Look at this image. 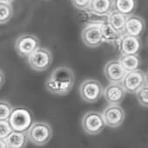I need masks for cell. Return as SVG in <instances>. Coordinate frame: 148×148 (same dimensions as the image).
<instances>
[{"label": "cell", "mask_w": 148, "mask_h": 148, "mask_svg": "<svg viewBox=\"0 0 148 148\" xmlns=\"http://www.w3.org/2000/svg\"><path fill=\"white\" fill-rule=\"evenodd\" d=\"M75 75L73 71L66 66H59L52 71L45 81V88L51 94L64 96L74 86Z\"/></svg>", "instance_id": "obj_1"}, {"label": "cell", "mask_w": 148, "mask_h": 148, "mask_svg": "<svg viewBox=\"0 0 148 148\" xmlns=\"http://www.w3.org/2000/svg\"><path fill=\"white\" fill-rule=\"evenodd\" d=\"M32 112L24 106H18L13 108V111L9 118V122L14 131L27 132V131L33 125Z\"/></svg>", "instance_id": "obj_2"}, {"label": "cell", "mask_w": 148, "mask_h": 148, "mask_svg": "<svg viewBox=\"0 0 148 148\" xmlns=\"http://www.w3.org/2000/svg\"><path fill=\"white\" fill-rule=\"evenodd\" d=\"M52 129L51 125L43 121L34 122L31 128L27 131L29 141L38 146L46 145L52 138Z\"/></svg>", "instance_id": "obj_3"}, {"label": "cell", "mask_w": 148, "mask_h": 148, "mask_svg": "<svg viewBox=\"0 0 148 148\" xmlns=\"http://www.w3.org/2000/svg\"><path fill=\"white\" fill-rule=\"evenodd\" d=\"M51 52L44 47H38L28 58L27 61L30 67L36 71H45L52 64Z\"/></svg>", "instance_id": "obj_4"}, {"label": "cell", "mask_w": 148, "mask_h": 148, "mask_svg": "<svg viewBox=\"0 0 148 148\" xmlns=\"http://www.w3.org/2000/svg\"><path fill=\"white\" fill-rule=\"evenodd\" d=\"M79 93L84 101L87 103H95L104 96V89L99 81L88 79L80 85Z\"/></svg>", "instance_id": "obj_5"}, {"label": "cell", "mask_w": 148, "mask_h": 148, "mask_svg": "<svg viewBox=\"0 0 148 148\" xmlns=\"http://www.w3.org/2000/svg\"><path fill=\"white\" fill-rule=\"evenodd\" d=\"M81 125L85 132L89 135L99 134L106 125L102 113L96 111H89L82 118Z\"/></svg>", "instance_id": "obj_6"}, {"label": "cell", "mask_w": 148, "mask_h": 148, "mask_svg": "<svg viewBox=\"0 0 148 148\" xmlns=\"http://www.w3.org/2000/svg\"><path fill=\"white\" fill-rule=\"evenodd\" d=\"M121 84L125 89L126 92L136 94L145 86L147 85V77L145 73L139 69L127 71Z\"/></svg>", "instance_id": "obj_7"}, {"label": "cell", "mask_w": 148, "mask_h": 148, "mask_svg": "<svg viewBox=\"0 0 148 148\" xmlns=\"http://www.w3.org/2000/svg\"><path fill=\"white\" fill-rule=\"evenodd\" d=\"M82 40L87 47L96 48L100 46L104 42L102 33V24L89 23L82 31Z\"/></svg>", "instance_id": "obj_8"}, {"label": "cell", "mask_w": 148, "mask_h": 148, "mask_svg": "<svg viewBox=\"0 0 148 148\" xmlns=\"http://www.w3.org/2000/svg\"><path fill=\"white\" fill-rule=\"evenodd\" d=\"M38 47V38L32 34H23L19 36L15 42V50L22 58H28Z\"/></svg>", "instance_id": "obj_9"}, {"label": "cell", "mask_w": 148, "mask_h": 148, "mask_svg": "<svg viewBox=\"0 0 148 148\" xmlns=\"http://www.w3.org/2000/svg\"><path fill=\"white\" fill-rule=\"evenodd\" d=\"M102 116L107 126L111 128H117L123 124L125 113L119 105H109L102 112Z\"/></svg>", "instance_id": "obj_10"}, {"label": "cell", "mask_w": 148, "mask_h": 148, "mask_svg": "<svg viewBox=\"0 0 148 148\" xmlns=\"http://www.w3.org/2000/svg\"><path fill=\"white\" fill-rule=\"evenodd\" d=\"M126 72L119 60H110L104 66L105 77L110 83H122Z\"/></svg>", "instance_id": "obj_11"}, {"label": "cell", "mask_w": 148, "mask_h": 148, "mask_svg": "<svg viewBox=\"0 0 148 148\" xmlns=\"http://www.w3.org/2000/svg\"><path fill=\"white\" fill-rule=\"evenodd\" d=\"M119 46L123 55H138L142 44L140 38L124 34L119 43Z\"/></svg>", "instance_id": "obj_12"}, {"label": "cell", "mask_w": 148, "mask_h": 148, "mask_svg": "<svg viewBox=\"0 0 148 148\" xmlns=\"http://www.w3.org/2000/svg\"><path fill=\"white\" fill-rule=\"evenodd\" d=\"M126 91L121 83H111L104 89V97L109 105H120Z\"/></svg>", "instance_id": "obj_13"}, {"label": "cell", "mask_w": 148, "mask_h": 148, "mask_svg": "<svg viewBox=\"0 0 148 148\" xmlns=\"http://www.w3.org/2000/svg\"><path fill=\"white\" fill-rule=\"evenodd\" d=\"M145 29V23L141 17L134 14L127 17L125 27V34L140 38V36L144 33Z\"/></svg>", "instance_id": "obj_14"}, {"label": "cell", "mask_w": 148, "mask_h": 148, "mask_svg": "<svg viewBox=\"0 0 148 148\" xmlns=\"http://www.w3.org/2000/svg\"><path fill=\"white\" fill-rule=\"evenodd\" d=\"M89 10L98 16H108L113 11V0H92Z\"/></svg>", "instance_id": "obj_15"}, {"label": "cell", "mask_w": 148, "mask_h": 148, "mask_svg": "<svg viewBox=\"0 0 148 148\" xmlns=\"http://www.w3.org/2000/svg\"><path fill=\"white\" fill-rule=\"evenodd\" d=\"M5 141L8 145V148H25L29 138L27 132L13 131L5 138Z\"/></svg>", "instance_id": "obj_16"}, {"label": "cell", "mask_w": 148, "mask_h": 148, "mask_svg": "<svg viewBox=\"0 0 148 148\" xmlns=\"http://www.w3.org/2000/svg\"><path fill=\"white\" fill-rule=\"evenodd\" d=\"M137 6V0H113V10L127 17L133 15Z\"/></svg>", "instance_id": "obj_17"}, {"label": "cell", "mask_w": 148, "mask_h": 148, "mask_svg": "<svg viewBox=\"0 0 148 148\" xmlns=\"http://www.w3.org/2000/svg\"><path fill=\"white\" fill-rule=\"evenodd\" d=\"M126 19H127V16L114 10L107 16V23L112 28H114L116 31L121 33H125Z\"/></svg>", "instance_id": "obj_18"}, {"label": "cell", "mask_w": 148, "mask_h": 148, "mask_svg": "<svg viewBox=\"0 0 148 148\" xmlns=\"http://www.w3.org/2000/svg\"><path fill=\"white\" fill-rule=\"evenodd\" d=\"M126 71L138 70L141 64V60L138 55H123L121 54L119 59Z\"/></svg>", "instance_id": "obj_19"}, {"label": "cell", "mask_w": 148, "mask_h": 148, "mask_svg": "<svg viewBox=\"0 0 148 148\" xmlns=\"http://www.w3.org/2000/svg\"><path fill=\"white\" fill-rule=\"evenodd\" d=\"M102 33L104 38V42L108 43H119L122 36L125 33H121L112 28L108 23L102 24Z\"/></svg>", "instance_id": "obj_20"}, {"label": "cell", "mask_w": 148, "mask_h": 148, "mask_svg": "<svg viewBox=\"0 0 148 148\" xmlns=\"http://www.w3.org/2000/svg\"><path fill=\"white\" fill-rule=\"evenodd\" d=\"M13 16V8L12 4L0 3V23L5 25L8 23Z\"/></svg>", "instance_id": "obj_21"}, {"label": "cell", "mask_w": 148, "mask_h": 148, "mask_svg": "<svg viewBox=\"0 0 148 148\" xmlns=\"http://www.w3.org/2000/svg\"><path fill=\"white\" fill-rule=\"evenodd\" d=\"M13 111L12 105L6 100L0 101V120H9V118Z\"/></svg>", "instance_id": "obj_22"}, {"label": "cell", "mask_w": 148, "mask_h": 148, "mask_svg": "<svg viewBox=\"0 0 148 148\" xmlns=\"http://www.w3.org/2000/svg\"><path fill=\"white\" fill-rule=\"evenodd\" d=\"M13 131L9 120H0V138L5 139Z\"/></svg>", "instance_id": "obj_23"}, {"label": "cell", "mask_w": 148, "mask_h": 148, "mask_svg": "<svg viewBox=\"0 0 148 148\" xmlns=\"http://www.w3.org/2000/svg\"><path fill=\"white\" fill-rule=\"evenodd\" d=\"M139 104L143 106L148 107V85L145 86L140 91L136 93Z\"/></svg>", "instance_id": "obj_24"}, {"label": "cell", "mask_w": 148, "mask_h": 148, "mask_svg": "<svg viewBox=\"0 0 148 148\" xmlns=\"http://www.w3.org/2000/svg\"><path fill=\"white\" fill-rule=\"evenodd\" d=\"M72 5L78 10H89L92 0H71Z\"/></svg>", "instance_id": "obj_25"}, {"label": "cell", "mask_w": 148, "mask_h": 148, "mask_svg": "<svg viewBox=\"0 0 148 148\" xmlns=\"http://www.w3.org/2000/svg\"><path fill=\"white\" fill-rule=\"evenodd\" d=\"M0 148H8V145H7L5 139H4V138L0 139Z\"/></svg>", "instance_id": "obj_26"}, {"label": "cell", "mask_w": 148, "mask_h": 148, "mask_svg": "<svg viewBox=\"0 0 148 148\" xmlns=\"http://www.w3.org/2000/svg\"><path fill=\"white\" fill-rule=\"evenodd\" d=\"M14 0H0V3H8V4H12Z\"/></svg>", "instance_id": "obj_27"}, {"label": "cell", "mask_w": 148, "mask_h": 148, "mask_svg": "<svg viewBox=\"0 0 148 148\" xmlns=\"http://www.w3.org/2000/svg\"><path fill=\"white\" fill-rule=\"evenodd\" d=\"M146 77H147V85H148V73H147V75H146Z\"/></svg>", "instance_id": "obj_28"}]
</instances>
